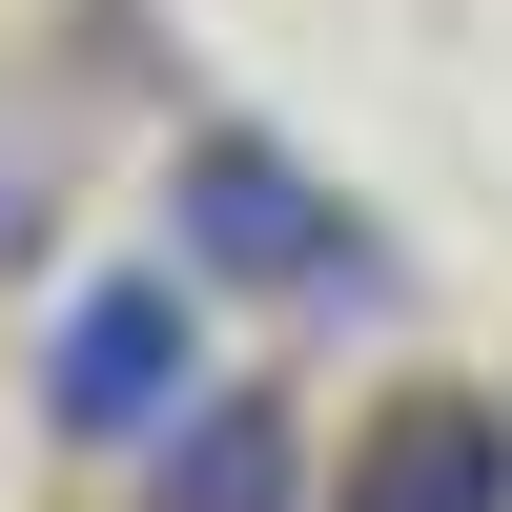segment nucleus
I'll use <instances>...</instances> for the list:
<instances>
[{
    "label": "nucleus",
    "mask_w": 512,
    "mask_h": 512,
    "mask_svg": "<svg viewBox=\"0 0 512 512\" xmlns=\"http://www.w3.org/2000/svg\"><path fill=\"white\" fill-rule=\"evenodd\" d=\"M164 267L246 287V308H369V287H390V226H369L328 164H287L267 123H185V144H164Z\"/></svg>",
    "instance_id": "1"
},
{
    "label": "nucleus",
    "mask_w": 512,
    "mask_h": 512,
    "mask_svg": "<svg viewBox=\"0 0 512 512\" xmlns=\"http://www.w3.org/2000/svg\"><path fill=\"white\" fill-rule=\"evenodd\" d=\"M185 410H205V287L185 267H103L41 328V431L62 451H164Z\"/></svg>",
    "instance_id": "2"
},
{
    "label": "nucleus",
    "mask_w": 512,
    "mask_h": 512,
    "mask_svg": "<svg viewBox=\"0 0 512 512\" xmlns=\"http://www.w3.org/2000/svg\"><path fill=\"white\" fill-rule=\"evenodd\" d=\"M328 512H512V410L492 390H390L349 431V472H328Z\"/></svg>",
    "instance_id": "3"
},
{
    "label": "nucleus",
    "mask_w": 512,
    "mask_h": 512,
    "mask_svg": "<svg viewBox=\"0 0 512 512\" xmlns=\"http://www.w3.org/2000/svg\"><path fill=\"white\" fill-rule=\"evenodd\" d=\"M144 512H308V410L287 390H205L144 451Z\"/></svg>",
    "instance_id": "4"
}]
</instances>
